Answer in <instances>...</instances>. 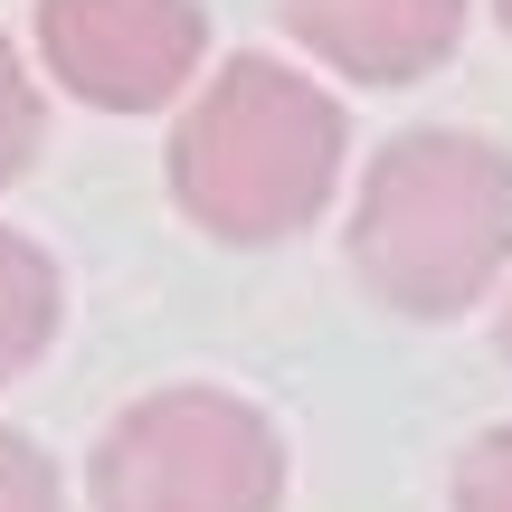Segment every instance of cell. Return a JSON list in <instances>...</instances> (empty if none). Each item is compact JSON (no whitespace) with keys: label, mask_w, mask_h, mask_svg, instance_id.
<instances>
[{"label":"cell","mask_w":512,"mask_h":512,"mask_svg":"<svg viewBox=\"0 0 512 512\" xmlns=\"http://www.w3.org/2000/svg\"><path fill=\"white\" fill-rule=\"evenodd\" d=\"M351 266L408 323H456L512 266V152L427 124L370 162L351 209Z\"/></svg>","instance_id":"6da1fadb"},{"label":"cell","mask_w":512,"mask_h":512,"mask_svg":"<svg viewBox=\"0 0 512 512\" xmlns=\"http://www.w3.org/2000/svg\"><path fill=\"white\" fill-rule=\"evenodd\" d=\"M342 143V105L304 67L228 57L171 133V200L228 247H275L304 219H323L342 181Z\"/></svg>","instance_id":"7a4b0ae2"},{"label":"cell","mask_w":512,"mask_h":512,"mask_svg":"<svg viewBox=\"0 0 512 512\" xmlns=\"http://www.w3.org/2000/svg\"><path fill=\"white\" fill-rule=\"evenodd\" d=\"M86 494L95 512H275L285 446L228 389H152L95 437Z\"/></svg>","instance_id":"3957f363"},{"label":"cell","mask_w":512,"mask_h":512,"mask_svg":"<svg viewBox=\"0 0 512 512\" xmlns=\"http://www.w3.org/2000/svg\"><path fill=\"white\" fill-rule=\"evenodd\" d=\"M38 48L57 86L95 114H152L200 76V0H38Z\"/></svg>","instance_id":"277c9868"},{"label":"cell","mask_w":512,"mask_h":512,"mask_svg":"<svg viewBox=\"0 0 512 512\" xmlns=\"http://www.w3.org/2000/svg\"><path fill=\"white\" fill-rule=\"evenodd\" d=\"M275 10L323 67L361 86H418L465 38V0H275Z\"/></svg>","instance_id":"5b68a950"},{"label":"cell","mask_w":512,"mask_h":512,"mask_svg":"<svg viewBox=\"0 0 512 512\" xmlns=\"http://www.w3.org/2000/svg\"><path fill=\"white\" fill-rule=\"evenodd\" d=\"M57 313H67L57 256L29 247L19 228H0V380H19V370L57 342Z\"/></svg>","instance_id":"8992f818"},{"label":"cell","mask_w":512,"mask_h":512,"mask_svg":"<svg viewBox=\"0 0 512 512\" xmlns=\"http://www.w3.org/2000/svg\"><path fill=\"white\" fill-rule=\"evenodd\" d=\"M38 133H48L38 86H29V67H19V48L0 38V181H19V171L38 162Z\"/></svg>","instance_id":"52a82bcc"},{"label":"cell","mask_w":512,"mask_h":512,"mask_svg":"<svg viewBox=\"0 0 512 512\" xmlns=\"http://www.w3.org/2000/svg\"><path fill=\"white\" fill-rule=\"evenodd\" d=\"M456 512H512V427H484L456 456Z\"/></svg>","instance_id":"ba28073f"},{"label":"cell","mask_w":512,"mask_h":512,"mask_svg":"<svg viewBox=\"0 0 512 512\" xmlns=\"http://www.w3.org/2000/svg\"><path fill=\"white\" fill-rule=\"evenodd\" d=\"M0 512H67V494H57V465L38 456L29 437H10V427H0Z\"/></svg>","instance_id":"9c48e42d"},{"label":"cell","mask_w":512,"mask_h":512,"mask_svg":"<svg viewBox=\"0 0 512 512\" xmlns=\"http://www.w3.org/2000/svg\"><path fill=\"white\" fill-rule=\"evenodd\" d=\"M503 361H512V304H503Z\"/></svg>","instance_id":"30bf717a"},{"label":"cell","mask_w":512,"mask_h":512,"mask_svg":"<svg viewBox=\"0 0 512 512\" xmlns=\"http://www.w3.org/2000/svg\"><path fill=\"white\" fill-rule=\"evenodd\" d=\"M494 19H503V29H512V0H494Z\"/></svg>","instance_id":"8fae6325"}]
</instances>
